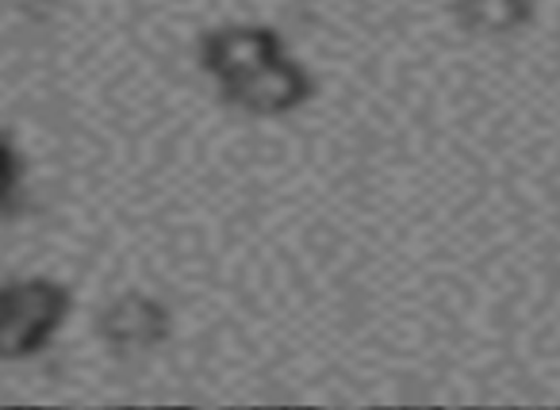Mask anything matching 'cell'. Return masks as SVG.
Masks as SVG:
<instances>
[{
  "label": "cell",
  "mask_w": 560,
  "mask_h": 410,
  "mask_svg": "<svg viewBox=\"0 0 560 410\" xmlns=\"http://www.w3.org/2000/svg\"><path fill=\"white\" fill-rule=\"evenodd\" d=\"M457 20L476 35H514L534 24V0H457Z\"/></svg>",
  "instance_id": "7a4b0ae2"
},
{
  "label": "cell",
  "mask_w": 560,
  "mask_h": 410,
  "mask_svg": "<svg viewBox=\"0 0 560 410\" xmlns=\"http://www.w3.org/2000/svg\"><path fill=\"white\" fill-rule=\"evenodd\" d=\"M62 315V295L50 284H12L0 292V353H32Z\"/></svg>",
  "instance_id": "6da1fadb"
},
{
  "label": "cell",
  "mask_w": 560,
  "mask_h": 410,
  "mask_svg": "<svg viewBox=\"0 0 560 410\" xmlns=\"http://www.w3.org/2000/svg\"><path fill=\"white\" fill-rule=\"evenodd\" d=\"M12 185H16V157L9 154L4 142H0V203L12 196Z\"/></svg>",
  "instance_id": "3957f363"
}]
</instances>
